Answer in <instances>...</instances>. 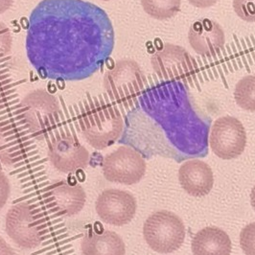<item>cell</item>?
Returning a JSON list of instances; mask_svg holds the SVG:
<instances>
[{
  "label": "cell",
  "mask_w": 255,
  "mask_h": 255,
  "mask_svg": "<svg viewBox=\"0 0 255 255\" xmlns=\"http://www.w3.org/2000/svg\"><path fill=\"white\" fill-rule=\"evenodd\" d=\"M114 48L110 17L89 1L42 0L29 16L27 58L43 79H88L102 68Z\"/></svg>",
  "instance_id": "cell-1"
},
{
  "label": "cell",
  "mask_w": 255,
  "mask_h": 255,
  "mask_svg": "<svg viewBox=\"0 0 255 255\" xmlns=\"http://www.w3.org/2000/svg\"><path fill=\"white\" fill-rule=\"evenodd\" d=\"M79 126L91 147L104 150L121 136L124 120L115 106L101 98H93L83 109L79 117Z\"/></svg>",
  "instance_id": "cell-2"
},
{
  "label": "cell",
  "mask_w": 255,
  "mask_h": 255,
  "mask_svg": "<svg viewBox=\"0 0 255 255\" xmlns=\"http://www.w3.org/2000/svg\"><path fill=\"white\" fill-rule=\"evenodd\" d=\"M146 77L140 65L130 59H122L109 68L103 87L109 97L118 104L128 105L135 100L144 89Z\"/></svg>",
  "instance_id": "cell-3"
},
{
  "label": "cell",
  "mask_w": 255,
  "mask_h": 255,
  "mask_svg": "<svg viewBox=\"0 0 255 255\" xmlns=\"http://www.w3.org/2000/svg\"><path fill=\"white\" fill-rule=\"evenodd\" d=\"M18 111L27 129L35 136H42L50 130L61 115L58 98L45 90L27 93L18 105Z\"/></svg>",
  "instance_id": "cell-4"
},
{
  "label": "cell",
  "mask_w": 255,
  "mask_h": 255,
  "mask_svg": "<svg viewBox=\"0 0 255 255\" xmlns=\"http://www.w3.org/2000/svg\"><path fill=\"white\" fill-rule=\"evenodd\" d=\"M143 236L153 251L166 255L180 248L185 238V228L178 215L160 210L147 218L143 226Z\"/></svg>",
  "instance_id": "cell-5"
},
{
  "label": "cell",
  "mask_w": 255,
  "mask_h": 255,
  "mask_svg": "<svg viewBox=\"0 0 255 255\" xmlns=\"http://www.w3.org/2000/svg\"><path fill=\"white\" fill-rule=\"evenodd\" d=\"M102 170L107 180L132 185L144 177L146 162L140 153L132 148L121 146L104 158Z\"/></svg>",
  "instance_id": "cell-6"
},
{
  "label": "cell",
  "mask_w": 255,
  "mask_h": 255,
  "mask_svg": "<svg viewBox=\"0 0 255 255\" xmlns=\"http://www.w3.org/2000/svg\"><path fill=\"white\" fill-rule=\"evenodd\" d=\"M209 144L218 157L236 158L242 154L247 145L246 129L240 120L235 117H220L211 128Z\"/></svg>",
  "instance_id": "cell-7"
},
{
  "label": "cell",
  "mask_w": 255,
  "mask_h": 255,
  "mask_svg": "<svg viewBox=\"0 0 255 255\" xmlns=\"http://www.w3.org/2000/svg\"><path fill=\"white\" fill-rule=\"evenodd\" d=\"M5 230L8 236L24 250L38 248L42 235L32 205L19 203L10 207L5 219Z\"/></svg>",
  "instance_id": "cell-8"
},
{
  "label": "cell",
  "mask_w": 255,
  "mask_h": 255,
  "mask_svg": "<svg viewBox=\"0 0 255 255\" xmlns=\"http://www.w3.org/2000/svg\"><path fill=\"white\" fill-rule=\"evenodd\" d=\"M151 64L157 76L169 81L184 80L197 69L191 55L183 47L171 43H166L153 53Z\"/></svg>",
  "instance_id": "cell-9"
},
{
  "label": "cell",
  "mask_w": 255,
  "mask_h": 255,
  "mask_svg": "<svg viewBox=\"0 0 255 255\" xmlns=\"http://www.w3.org/2000/svg\"><path fill=\"white\" fill-rule=\"evenodd\" d=\"M48 158L58 171L69 174L85 169L90 163L88 149L72 134H61L50 142Z\"/></svg>",
  "instance_id": "cell-10"
},
{
  "label": "cell",
  "mask_w": 255,
  "mask_h": 255,
  "mask_svg": "<svg viewBox=\"0 0 255 255\" xmlns=\"http://www.w3.org/2000/svg\"><path fill=\"white\" fill-rule=\"evenodd\" d=\"M136 200L129 192L107 189L98 196L96 213L104 223L116 227L128 224L136 212Z\"/></svg>",
  "instance_id": "cell-11"
},
{
  "label": "cell",
  "mask_w": 255,
  "mask_h": 255,
  "mask_svg": "<svg viewBox=\"0 0 255 255\" xmlns=\"http://www.w3.org/2000/svg\"><path fill=\"white\" fill-rule=\"evenodd\" d=\"M188 40L193 50L202 56H213L221 51L226 42L225 32L214 20L204 18L190 27Z\"/></svg>",
  "instance_id": "cell-12"
},
{
  "label": "cell",
  "mask_w": 255,
  "mask_h": 255,
  "mask_svg": "<svg viewBox=\"0 0 255 255\" xmlns=\"http://www.w3.org/2000/svg\"><path fill=\"white\" fill-rule=\"evenodd\" d=\"M179 180L184 191L194 197L206 196L214 183L212 169L199 159L182 163L179 170Z\"/></svg>",
  "instance_id": "cell-13"
},
{
  "label": "cell",
  "mask_w": 255,
  "mask_h": 255,
  "mask_svg": "<svg viewBox=\"0 0 255 255\" xmlns=\"http://www.w3.org/2000/svg\"><path fill=\"white\" fill-rule=\"evenodd\" d=\"M49 196L60 214L72 217L79 214L85 207L87 194L78 183L66 180H57L49 187Z\"/></svg>",
  "instance_id": "cell-14"
},
{
  "label": "cell",
  "mask_w": 255,
  "mask_h": 255,
  "mask_svg": "<svg viewBox=\"0 0 255 255\" xmlns=\"http://www.w3.org/2000/svg\"><path fill=\"white\" fill-rule=\"evenodd\" d=\"M191 246L194 255H230L232 250L228 233L216 227H207L197 232Z\"/></svg>",
  "instance_id": "cell-15"
},
{
  "label": "cell",
  "mask_w": 255,
  "mask_h": 255,
  "mask_svg": "<svg viewBox=\"0 0 255 255\" xmlns=\"http://www.w3.org/2000/svg\"><path fill=\"white\" fill-rule=\"evenodd\" d=\"M82 255H126L123 239L114 231L90 232L81 242Z\"/></svg>",
  "instance_id": "cell-16"
},
{
  "label": "cell",
  "mask_w": 255,
  "mask_h": 255,
  "mask_svg": "<svg viewBox=\"0 0 255 255\" xmlns=\"http://www.w3.org/2000/svg\"><path fill=\"white\" fill-rule=\"evenodd\" d=\"M181 0H141L145 13L157 20L175 16L180 11Z\"/></svg>",
  "instance_id": "cell-17"
},
{
  "label": "cell",
  "mask_w": 255,
  "mask_h": 255,
  "mask_svg": "<svg viewBox=\"0 0 255 255\" xmlns=\"http://www.w3.org/2000/svg\"><path fill=\"white\" fill-rule=\"evenodd\" d=\"M234 98L243 110L255 112V74L245 76L237 83Z\"/></svg>",
  "instance_id": "cell-18"
},
{
  "label": "cell",
  "mask_w": 255,
  "mask_h": 255,
  "mask_svg": "<svg viewBox=\"0 0 255 255\" xmlns=\"http://www.w3.org/2000/svg\"><path fill=\"white\" fill-rule=\"evenodd\" d=\"M236 14L247 22H255V0H233Z\"/></svg>",
  "instance_id": "cell-19"
},
{
  "label": "cell",
  "mask_w": 255,
  "mask_h": 255,
  "mask_svg": "<svg viewBox=\"0 0 255 255\" xmlns=\"http://www.w3.org/2000/svg\"><path fill=\"white\" fill-rule=\"evenodd\" d=\"M240 246L246 255H255V223L246 226L240 234Z\"/></svg>",
  "instance_id": "cell-20"
},
{
  "label": "cell",
  "mask_w": 255,
  "mask_h": 255,
  "mask_svg": "<svg viewBox=\"0 0 255 255\" xmlns=\"http://www.w3.org/2000/svg\"><path fill=\"white\" fill-rule=\"evenodd\" d=\"M13 38L10 29L0 22V58L6 57L12 51Z\"/></svg>",
  "instance_id": "cell-21"
},
{
  "label": "cell",
  "mask_w": 255,
  "mask_h": 255,
  "mask_svg": "<svg viewBox=\"0 0 255 255\" xmlns=\"http://www.w3.org/2000/svg\"><path fill=\"white\" fill-rule=\"evenodd\" d=\"M0 162L5 165H12L14 163L13 153L4 130L0 126Z\"/></svg>",
  "instance_id": "cell-22"
},
{
  "label": "cell",
  "mask_w": 255,
  "mask_h": 255,
  "mask_svg": "<svg viewBox=\"0 0 255 255\" xmlns=\"http://www.w3.org/2000/svg\"><path fill=\"white\" fill-rule=\"evenodd\" d=\"M11 193V185L7 176L0 170V210L7 203Z\"/></svg>",
  "instance_id": "cell-23"
},
{
  "label": "cell",
  "mask_w": 255,
  "mask_h": 255,
  "mask_svg": "<svg viewBox=\"0 0 255 255\" xmlns=\"http://www.w3.org/2000/svg\"><path fill=\"white\" fill-rule=\"evenodd\" d=\"M188 2L194 7L205 9V8H209V7H212L213 5H215L218 2V0H188Z\"/></svg>",
  "instance_id": "cell-24"
},
{
  "label": "cell",
  "mask_w": 255,
  "mask_h": 255,
  "mask_svg": "<svg viewBox=\"0 0 255 255\" xmlns=\"http://www.w3.org/2000/svg\"><path fill=\"white\" fill-rule=\"evenodd\" d=\"M0 255H15L11 246L0 236Z\"/></svg>",
  "instance_id": "cell-25"
},
{
  "label": "cell",
  "mask_w": 255,
  "mask_h": 255,
  "mask_svg": "<svg viewBox=\"0 0 255 255\" xmlns=\"http://www.w3.org/2000/svg\"><path fill=\"white\" fill-rule=\"evenodd\" d=\"M13 0H0V14L6 13L13 6Z\"/></svg>",
  "instance_id": "cell-26"
},
{
  "label": "cell",
  "mask_w": 255,
  "mask_h": 255,
  "mask_svg": "<svg viewBox=\"0 0 255 255\" xmlns=\"http://www.w3.org/2000/svg\"><path fill=\"white\" fill-rule=\"evenodd\" d=\"M251 203L255 210V186H254L252 193H251Z\"/></svg>",
  "instance_id": "cell-27"
},
{
  "label": "cell",
  "mask_w": 255,
  "mask_h": 255,
  "mask_svg": "<svg viewBox=\"0 0 255 255\" xmlns=\"http://www.w3.org/2000/svg\"><path fill=\"white\" fill-rule=\"evenodd\" d=\"M101 1H111V0H101Z\"/></svg>",
  "instance_id": "cell-28"
}]
</instances>
